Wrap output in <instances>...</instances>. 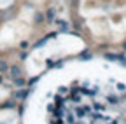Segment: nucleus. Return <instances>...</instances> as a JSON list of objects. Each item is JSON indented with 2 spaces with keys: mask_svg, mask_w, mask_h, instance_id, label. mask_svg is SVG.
I'll use <instances>...</instances> for the list:
<instances>
[{
  "mask_svg": "<svg viewBox=\"0 0 126 124\" xmlns=\"http://www.w3.org/2000/svg\"><path fill=\"white\" fill-rule=\"evenodd\" d=\"M54 9H49V11H47V21H53L54 19Z\"/></svg>",
  "mask_w": 126,
  "mask_h": 124,
  "instance_id": "nucleus-1",
  "label": "nucleus"
},
{
  "mask_svg": "<svg viewBox=\"0 0 126 124\" xmlns=\"http://www.w3.org/2000/svg\"><path fill=\"white\" fill-rule=\"evenodd\" d=\"M11 75H12V77H19V68L12 67V68H11Z\"/></svg>",
  "mask_w": 126,
  "mask_h": 124,
  "instance_id": "nucleus-2",
  "label": "nucleus"
},
{
  "mask_svg": "<svg viewBox=\"0 0 126 124\" xmlns=\"http://www.w3.org/2000/svg\"><path fill=\"white\" fill-rule=\"evenodd\" d=\"M7 70V63L5 61H0V72H5Z\"/></svg>",
  "mask_w": 126,
  "mask_h": 124,
  "instance_id": "nucleus-3",
  "label": "nucleus"
},
{
  "mask_svg": "<svg viewBox=\"0 0 126 124\" xmlns=\"http://www.w3.org/2000/svg\"><path fill=\"white\" fill-rule=\"evenodd\" d=\"M14 81H16V86H23V79H19V77H14Z\"/></svg>",
  "mask_w": 126,
  "mask_h": 124,
  "instance_id": "nucleus-4",
  "label": "nucleus"
},
{
  "mask_svg": "<svg viewBox=\"0 0 126 124\" xmlns=\"http://www.w3.org/2000/svg\"><path fill=\"white\" fill-rule=\"evenodd\" d=\"M105 58H107V59H110V61H114V59H117V56H114V54H107Z\"/></svg>",
  "mask_w": 126,
  "mask_h": 124,
  "instance_id": "nucleus-5",
  "label": "nucleus"
},
{
  "mask_svg": "<svg viewBox=\"0 0 126 124\" xmlns=\"http://www.w3.org/2000/svg\"><path fill=\"white\" fill-rule=\"evenodd\" d=\"M109 101H110V103H117V98H116V96H109Z\"/></svg>",
  "mask_w": 126,
  "mask_h": 124,
  "instance_id": "nucleus-6",
  "label": "nucleus"
},
{
  "mask_svg": "<svg viewBox=\"0 0 126 124\" xmlns=\"http://www.w3.org/2000/svg\"><path fill=\"white\" fill-rule=\"evenodd\" d=\"M42 19H44V18H42V14H37V16H35V21H37V23H40Z\"/></svg>",
  "mask_w": 126,
  "mask_h": 124,
  "instance_id": "nucleus-7",
  "label": "nucleus"
},
{
  "mask_svg": "<svg viewBox=\"0 0 126 124\" xmlns=\"http://www.w3.org/2000/svg\"><path fill=\"white\" fill-rule=\"evenodd\" d=\"M124 49H126V42H124Z\"/></svg>",
  "mask_w": 126,
  "mask_h": 124,
  "instance_id": "nucleus-8",
  "label": "nucleus"
}]
</instances>
